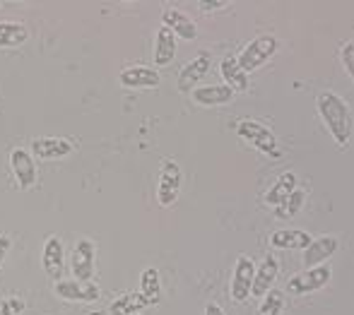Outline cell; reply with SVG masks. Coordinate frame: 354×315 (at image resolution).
<instances>
[{
    "mask_svg": "<svg viewBox=\"0 0 354 315\" xmlns=\"http://www.w3.org/2000/svg\"><path fill=\"white\" fill-rule=\"evenodd\" d=\"M318 113H321L326 128L330 130L333 140L340 147H347L352 140V111L347 106V102L335 92H323L318 94Z\"/></svg>",
    "mask_w": 354,
    "mask_h": 315,
    "instance_id": "cell-1",
    "label": "cell"
},
{
    "mask_svg": "<svg viewBox=\"0 0 354 315\" xmlns=\"http://www.w3.org/2000/svg\"><path fill=\"white\" fill-rule=\"evenodd\" d=\"M236 135L243 140V142H248L251 147H256L258 152L268 154V157H272V159L282 157V147H280V142H277L275 133L268 130L263 123L251 121V118H243V121L236 123Z\"/></svg>",
    "mask_w": 354,
    "mask_h": 315,
    "instance_id": "cell-2",
    "label": "cell"
},
{
    "mask_svg": "<svg viewBox=\"0 0 354 315\" xmlns=\"http://www.w3.org/2000/svg\"><path fill=\"white\" fill-rule=\"evenodd\" d=\"M277 46H280V44H277V37H272V34L256 37L241 53H239V58H236L239 68H241L246 75L253 73V70H258V68H263V65H266L277 53Z\"/></svg>",
    "mask_w": 354,
    "mask_h": 315,
    "instance_id": "cell-3",
    "label": "cell"
},
{
    "mask_svg": "<svg viewBox=\"0 0 354 315\" xmlns=\"http://www.w3.org/2000/svg\"><path fill=\"white\" fill-rule=\"evenodd\" d=\"M333 277L330 265H318V267H308L304 272L294 274L287 282V292L294 294V296H306V294H313L318 289H323Z\"/></svg>",
    "mask_w": 354,
    "mask_h": 315,
    "instance_id": "cell-4",
    "label": "cell"
},
{
    "mask_svg": "<svg viewBox=\"0 0 354 315\" xmlns=\"http://www.w3.org/2000/svg\"><path fill=\"white\" fill-rule=\"evenodd\" d=\"M181 169L174 159H164L159 166V183H157V202L162 207H171L181 193Z\"/></svg>",
    "mask_w": 354,
    "mask_h": 315,
    "instance_id": "cell-5",
    "label": "cell"
},
{
    "mask_svg": "<svg viewBox=\"0 0 354 315\" xmlns=\"http://www.w3.org/2000/svg\"><path fill=\"white\" fill-rule=\"evenodd\" d=\"M253 277H256V265L248 255H239L236 265H234V274H232V284H229V294L236 303L246 301L251 296L253 289Z\"/></svg>",
    "mask_w": 354,
    "mask_h": 315,
    "instance_id": "cell-6",
    "label": "cell"
},
{
    "mask_svg": "<svg viewBox=\"0 0 354 315\" xmlns=\"http://www.w3.org/2000/svg\"><path fill=\"white\" fill-rule=\"evenodd\" d=\"M94 258H97V248L94 241L89 238H77L71 255V269L73 277L77 282H92L94 279Z\"/></svg>",
    "mask_w": 354,
    "mask_h": 315,
    "instance_id": "cell-7",
    "label": "cell"
},
{
    "mask_svg": "<svg viewBox=\"0 0 354 315\" xmlns=\"http://www.w3.org/2000/svg\"><path fill=\"white\" fill-rule=\"evenodd\" d=\"M53 294L71 303H92L99 298V287L94 282H77V279H61L53 287Z\"/></svg>",
    "mask_w": 354,
    "mask_h": 315,
    "instance_id": "cell-8",
    "label": "cell"
},
{
    "mask_svg": "<svg viewBox=\"0 0 354 315\" xmlns=\"http://www.w3.org/2000/svg\"><path fill=\"white\" fill-rule=\"evenodd\" d=\"M41 267L51 279L61 282L63 269H66V251H63V241L58 236H48L41 251Z\"/></svg>",
    "mask_w": 354,
    "mask_h": 315,
    "instance_id": "cell-9",
    "label": "cell"
},
{
    "mask_svg": "<svg viewBox=\"0 0 354 315\" xmlns=\"http://www.w3.org/2000/svg\"><path fill=\"white\" fill-rule=\"evenodd\" d=\"M118 79H121V84L128 89H154V87H159V82H162L159 70L147 68V65H133V68L121 70Z\"/></svg>",
    "mask_w": 354,
    "mask_h": 315,
    "instance_id": "cell-10",
    "label": "cell"
},
{
    "mask_svg": "<svg viewBox=\"0 0 354 315\" xmlns=\"http://www.w3.org/2000/svg\"><path fill=\"white\" fill-rule=\"evenodd\" d=\"M210 68H212L210 53H201L198 58L188 61L181 68V73H178V79H176L178 89H181V92H191V89L196 87V84L201 82V79L205 77L207 73H210Z\"/></svg>",
    "mask_w": 354,
    "mask_h": 315,
    "instance_id": "cell-11",
    "label": "cell"
},
{
    "mask_svg": "<svg viewBox=\"0 0 354 315\" xmlns=\"http://www.w3.org/2000/svg\"><path fill=\"white\" fill-rule=\"evenodd\" d=\"M10 166H12V173L17 178L19 188H32L37 183V164H34L32 152L27 149H12L10 154Z\"/></svg>",
    "mask_w": 354,
    "mask_h": 315,
    "instance_id": "cell-12",
    "label": "cell"
},
{
    "mask_svg": "<svg viewBox=\"0 0 354 315\" xmlns=\"http://www.w3.org/2000/svg\"><path fill=\"white\" fill-rule=\"evenodd\" d=\"M75 152V144L68 137H37L32 142V157L37 159H63Z\"/></svg>",
    "mask_w": 354,
    "mask_h": 315,
    "instance_id": "cell-13",
    "label": "cell"
},
{
    "mask_svg": "<svg viewBox=\"0 0 354 315\" xmlns=\"http://www.w3.org/2000/svg\"><path fill=\"white\" fill-rule=\"evenodd\" d=\"M337 251V238L335 236H318L311 238L308 248L304 251V262L308 267H318V265H328V260Z\"/></svg>",
    "mask_w": 354,
    "mask_h": 315,
    "instance_id": "cell-14",
    "label": "cell"
},
{
    "mask_svg": "<svg viewBox=\"0 0 354 315\" xmlns=\"http://www.w3.org/2000/svg\"><path fill=\"white\" fill-rule=\"evenodd\" d=\"M162 22H164V27H167V29H171L174 37H181V39H186V41H193V39L198 37L196 22H193L188 15H183L181 10H176V8H167V10H164V12H162Z\"/></svg>",
    "mask_w": 354,
    "mask_h": 315,
    "instance_id": "cell-15",
    "label": "cell"
},
{
    "mask_svg": "<svg viewBox=\"0 0 354 315\" xmlns=\"http://www.w3.org/2000/svg\"><path fill=\"white\" fill-rule=\"evenodd\" d=\"M277 274H280V262H277V258L268 255L261 267L256 269V277H253V289H251L253 296H266L272 289V284H275Z\"/></svg>",
    "mask_w": 354,
    "mask_h": 315,
    "instance_id": "cell-16",
    "label": "cell"
},
{
    "mask_svg": "<svg viewBox=\"0 0 354 315\" xmlns=\"http://www.w3.org/2000/svg\"><path fill=\"white\" fill-rule=\"evenodd\" d=\"M234 99V92L227 84H207V87L193 89V102L201 106H224Z\"/></svg>",
    "mask_w": 354,
    "mask_h": 315,
    "instance_id": "cell-17",
    "label": "cell"
},
{
    "mask_svg": "<svg viewBox=\"0 0 354 315\" xmlns=\"http://www.w3.org/2000/svg\"><path fill=\"white\" fill-rule=\"evenodd\" d=\"M270 243L280 251H306L311 236L301 229H280V231L272 233Z\"/></svg>",
    "mask_w": 354,
    "mask_h": 315,
    "instance_id": "cell-18",
    "label": "cell"
},
{
    "mask_svg": "<svg viewBox=\"0 0 354 315\" xmlns=\"http://www.w3.org/2000/svg\"><path fill=\"white\" fill-rule=\"evenodd\" d=\"M176 58V37H174L171 29L162 27L154 37V65L164 68Z\"/></svg>",
    "mask_w": 354,
    "mask_h": 315,
    "instance_id": "cell-19",
    "label": "cell"
},
{
    "mask_svg": "<svg viewBox=\"0 0 354 315\" xmlns=\"http://www.w3.org/2000/svg\"><path fill=\"white\" fill-rule=\"evenodd\" d=\"M219 73H222V77H224V84H227L234 94L246 92L248 89V75L239 68L236 58H224L222 65H219Z\"/></svg>",
    "mask_w": 354,
    "mask_h": 315,
    "instance_id": "cell-20",
    "label": "cell"
},
{
    "mask_svg": "<svg viewBox=\"0 0 354 315\" xmlns=\"http://www.w3.org/2000/svg\"><path fill=\"white\" fill-rule=\"evenodd\" d=\"M297 190V176H294L292 171H287V173H282L280 178H277L275 183H272V188L268 190V195H266V202L270 204V207H280V204L284 202V200L289 198V195Z\"/></svg>",
    "mask_w": 354,
    "mask_h": 315,
    "instance_id": "cell-21",
    "label": "cell"
},
{
    "mask_svg": "<svg viewBox=\"0 0 354 315\" xmlns=\"http://www.w3.org/2000/svg\"><path fill=\"white\" fill-rule=\"evenodd\" d=\"M27 27L19 22H0V48H15L27 41Z\"/></svg>",
    "mask_w": 354,
    "mask_h": 315,
    "instance_id": "cell-22",
    "label": "cell"
},
{
    "mask_svg": "<svg viewBox=\"0 0 354 315\" xmlns=\"http://www.w3.org/2000/svg\"><path fill=\"white\" fill-rule=\"evenodd\" d=\"M147 306L149 303L145 301V296L138 292V294H123L121 298H116V301L111 303L109 311H111V315H138Z\"/></svg>",
    "mask_w": 354,
    "mask_h": 315,
    "instance_id": "cell-23",
    "label": "cell"
},
{
    "mask_svg": "<svg viewBox=\"0 0 354 315\" xmlns=\"http://www.w3.org/2000/svg\"><path fill=\"white\" fill-rule=\"evenodd\" d=\"M140 294L149 306L159 303V294H162V282H159V272L154 267L142 269L140 274Z\"/></svg>",
    "mask_w": 354,
    "mask_h": 315,
    "instance_id": "cell-24",
    "label": "cell"
},
{
    "mask_svg": "<svg viewBox=\"0 0 354 315\" xmlns=\"http://www.w3.org/2000/svg\"><path fill=\"white\" fill-rule=\"evenodd\" d=\"M304 200H306V190L297 188L292 195H289L287 200H284V202L280 204V207L275 209V212H277V217H280V219H292L294 214H297L299 209L304 207Z\"/></svg>",
    "mask_w": 354,
    "mask_h": 315,
    "instance_id": "cell-25",
    "label": "cell"
},
{
    "mask_svg": "<svg viewBox=\"0 0 354 315\" xmlns=\"http://www.w3.org/2000/svg\"><path fill=\"white\" fill-rule=\"evenodd\" d=\"M282 308H284V294L270 289V292L263 296V303H261V308H258L256 315H280Z\"/></svg>",
    "mask_w": 354,
    "mask_h": 315,
    "instance_id": "cell-26",
    "label": "cell"
},
{
    "mask_svg": "<svg viewBox=\"0 0 354 315\" xmlns=\"http://www.w3.org/2000/svg\"><path fill=\"white\" fill-rule=\"evenodd\" d=\"M27 303L19 296H5L0 298V315H22Z\"/></svg>",
    "mask_w": 354,
    "mask_h": 315,
    "instance_id": "cell-27",
    "label": "cell"
},
{
    "mask_svg": "<svg viewBox=\"0 0 354 315\" xmlns=\"http://www.w3.org/2000/svg\"><path fill=\"white\" fill-rule=\"evenodd\" d=\"M342 65H345L347 75H350L354 82V41H347L345 46H342Z\"/></svg>",
    "mask_w": 354,
    "mask_h": 315,
    "instance_id": "cell-28",
    "label": "cell"
},
{
    "mask_svg": "<svg viewBox=\"0 0 354 315\" xmlns=\"http://www.w3.org/2000/svg\"><path fill=\"white\" fill-rule=\"evenodd\" d=\"M10 248H12V238H10L8 233H0V269H3L5 260H8Z\"/></svg>",
    "mask_w": 354,
    "mask_h": 315,
    "instance_id": "cell-29",
    "label": "cell"
},
{
    "mask_svg": "<svg viewBox=\"0 0 354 315\" xmlns=\"http://www.w3.org/2000/svg\"><path fill=\"white\" fill-rule=\"evenodd\" d=\"M224 5H227L224 0H212V3H210V0H203L201 8L203 10H217V8H224Z\"/></svg>",
    "mask_w": 354,
    "mask_h": 315,
    "instance_id": "cell-30",
    "label": "cell"
},
{
    "mask_svg": "<svg viewBox=\"0 0 354 315\" xmlns=\"http://www.w3.org/2000/svg\"><path fill=\"white\" fill-rule=\"evenodd\" d=\"M205 315H227L222 311V306H217V303H207L205 306Z\"/></svg>",
    "mask_w": 354,
    "mask_h": 315,
    "instance_id": "cell-31",
    "label": "cell"
}]
</instances>
